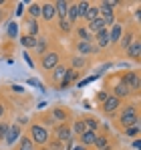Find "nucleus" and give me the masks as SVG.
Segmentation results:
<instances>
[{
  "label": "nucleus",
  "mask_w": 141,
  "mask_h": 150,
  "mask_svg": "<svg viewBox=\"0 0 141 150\" xmlns=\"http://www.w3.org/2000/svg\"><path fill=\"white\" fill-rule=\"evenodd\" d=\"M117 2H103L101 4V8H99V12H103V23L105 25H113V6H115Z\"/></svg>",
  "instance_id": "f257e3e1"
},
{
  "label": "nucleus",
  "mask_w": 141,
  "mask_h": 150,
  "mask_svg": "<svg viewBox=\"0 0 141 150\" xmlns=\"http://www.w3.org/2000/svg\"><path fill=\"white\" fill-rule=\"evenodd\" d=\"M30 134H32V140H34L36 144H45L47 138H48L47 130H45L43 126H32V128H30Z\"/></svg>",
  "instance_id": "f03ea898"
},
{
  "label": "nucleus",
  "mask_w": 141,
  "mask_h": 150,
  "mask_svg": "<svg viewBox=\"0 0 141 150\" xmlns=\"http://www.w3.org/2000/svg\"><path fill=\"white\" fill-rule=\"evenodd\" d=\"M18 138H20V128H18V126H8V132H6V136H4L6 144H14Z\"/></svg>",
  "instance_id": "7ed1b4c3"
},
{
  "label": "nucleus",
  "mask_w": 141,
  "mask_h": 150,
  "mask_svg": "<svg viewBox=\"0 0 141 150\" xmlns=\"http://www.w3.org/2000/svg\"><path fill=\"white\" fill-rule=\"evenodd\" d=\"M121 83H125L129 89H131V87H133V89H139V75L137 73H127L125 77H123Z\"/></svg>",
  "instance_id": "20e7f679"
},
{
  "label": "nucleus",
  "mask_w": 141,
  "mask_h": 150,
  "mask_svg": "<svg viewBox=\"0 0 141 150\" xmlns=\"http://www.w3.org/2000/svg\"><path fill=\"white\" fill-rule=\"evenodd\" d=\"M57 63H59V53H48L43 57V67L45 69H52Z\"/></svg>",
  "instance_id": "39448f33"
},
{
  "label": "nucleus",
  "mask_w": 141,
  "mask_h": 150,
  "mask_svg": "<svg viewBox=\"0 0 141 150\" xmlns=\"http://www.w3.org/2000/svg\"><path fill=\"white\" fill-rule=\"evenodd\" d=\"M137 122H139L137 114H127V112H123V116H121V124L125 126V128H131V126H135Z\"/></svg>",
  "instance_id": "423d86ee"
},
{
  "label": "nucleus",
  "mask_w": 141,
  "mask_h": 150,
  "mask_svg": "<svg viewBox=\"0 0 141 150\" xmlns=\"http://www.w3.org/2000/svg\"><path fill=\"white\" fill-rule=\"evenodd\" d=\"M103 108H105V112H115V110L119 108V100L115 98V96H113V98L109 96L107 100L103 101Z\"/></svg>",
  "instance_id": "0eeeda50"
},
{
  "label": "nucleus",
  "mask_w": 141,
  "mask_h": 150,
  "mask_svg": "<svg viewBox=\"0 0 141 150\" xmlns=\"http://www.w3.org/2000/svg\"><path fill=\"white\" fill-rule=\"evenodd\" d=\"M129 57H133L135 61L141 57V45H139V41H133V43L129 45Z\"/></svg>",
  "instance_id": "6e6552de"
},
{
  "label": "nucleus",
  "mask_w": 141,
  "mask_h": 150,
  "mask_svg": "<svg viewBox=\"0 0 141 150\" xmlns=\"http://www.w3.org/2000/svg\"><path fill=\"white\" fill-rule=\"evenodd\" d=\"M95 140H97V134L91 132V130H85V132L81 134V142H83V144H95Z\"/></svg>",
  "instance_id": "1a4fd4ad"
},
{
  "label": "nucleus",
  "mask_w": 141,
  "mask_h": 150,
  "mask_svg": "<svg viewBox=\"0 0 141 150\" xmlns=\"http://www.w3.org/2000/svg\"><path fill=\"white\" fill-rule=\"evenodd\" d=\"M40 14H43L47 21H50V18L54 16V4H43V6H40Z\"/></svg>",
  "instance_id": "9d476101"
},
{
  "label": "nucleus",
  "mask_w": 141,
  "mask_h": 150,
  "mask_svg": "<svg viewBox=\"0 0 141 150\" xmlns=\"http://www.w3.org/2000/svg\"><path fill=\"white\" fill-rule=\"evenodd\" d=\"M67 10H69V2L61 0V2H57V4H54V12H59V14H61V18H65V16H67Z\"/></svg>",
  "instance_id": "9b49d317"
},
{
  "label": "nucleus",
  "mask_w": 141,
  "mask_h": 150,
  "mask_svg": "<svg viewBox=\"0 0 141 150\" xmlns=\"http://www.w3.org/2000/svg\"><path fill=\"white\" fill-rule=\"evenodd\" d=\"M97 41H99V47H107L109 45V30L103 28L101 33H97Z\"/></svg>",
  "instance_id": "f8f14e48"
},
{
  "label": "nucleus",
  "mask_w": 141,
  "mask_h": 150,
  "mask_svg": "<svg viewBox=\"0 0 141 150\" xmlns=\"http://www.w3.org/2000/svg\"><path fill=\"white\" fill-rule=\"evenodd\" d=\"M95 144H97V148H99V150H111V144H109L107 136H97Z\"/></svg>",
  "instance_id": "ddd939ff"
},
{
  "label": "nucleus",
  "mask_w": 141,
  "mask_h": 150,
  "mask_svg": "<svg viewBox=\"0 0 141 150\" xmlns=\"http://www.w3.org/2000/svg\"><path fill=\"white\" fill-rule=\"evenodd\" d=\"M105 28V23H103V18H95L93 23H89V30L91 33H101Z\"/></svg>",
  "instance_id": "4468645a"
},
{
  "label": "nucleus",
  "mask_w": 141,
  "mask_h": 150,
  "mask_svg": "<svg viewBox=\"0 0 141 150\" xmlns=\"http://www.w3.org/2000/svg\"><path fill=\"white\" fill-rule=\"evenodd\" d=\"M85 18H87L89 23H93L95 18H99V8H97V6H89L87 12H85Z\"/></svg>",
  "instance_id": "2eb2a0df"
},
{
  "label": "nucleus",
  "mask_w": 141,
  "mask_h": 150,
  "mask_svg": "<svg viewBox=\"0 0 141 150\" xmlns=\"http://www.w3.org/2000/svg\"><path fill=\"white\" fill-rule=\"evenodd\" d=\"M119 37H121V25H113L111 33H109V41H111V43H113V41H119Z\"/></svg>",
  "instance_id": "dca6fc26"
},
{
  "label": "nucleus",
  "mask_w": 141,
  "mask_h": 150,
  "mask_svg": "<svg viewBox=\"0 0 141 150\" xmlns=\"http://www.w3.org/2000/svg\"><path fill=\"white\" fill-rule=\"evenodd\" d=\"M127 93H129V87H127V85H125V83H119L117 87H115V98H123V96H127Z\"/></svg>",
  "instance_id": "f3484780"
},
{
  "label": "nucleus",
  "mask_w": 141,
  "mask_h": 150,
  "mask_svg": "<svg viewBox=\"0 0 141 150\" xmlns=\"http://www.w3.org/2000/svg\"><path fill=\"white\" fill-rule=\"evenodd\" d=\"M67 16H69V23H75V21L79 18V10H77V4L69 6V10H67Z\"/></svg>",
  "instance_id": "a211bd4d"
},
{
  "label": "nucleus",
  "mask_w": 141,
  "mask_h": 150,
  "mask_svg": "<svg viewBox=\"0 0 141 150\" xmlns=\"http://www.w3.org/2000/svg\"><path fill=\"white\" fill-rule=\"evenodd\" d=\"M20 41H22V45L26 47V49H28V47H30V49H32V47H36V39H34V37H30V35H28V37H22Z\"/></svg>",
  "instance_id": "6ab92c4d"
},
{
  "label": "nucleus",
  "mask_w": 141,
  "mask_h": 150,
  "mask_svg": "<svg viewBox=\"0 0 141 150\" xmlns=\"http://www.w3.org/2000/svg\"><path fill=\"white\" fill-rule=\"evenodd\" d=\"M67 71H69V69H65V67H57V69H54V79H57V81H63V79L67 77Z\"/></svg>",
  "instance_id": "aec40b11"
},
{
  "label": "nucleus",
  "mask_w": 141,
  "mask_h": 150,
  "mask_svg": "<svg viewBox=\"0 0 141 150\" xmlns=\"http://www.w3.org/2000/svg\"><path fill=\"white\" fill-rule=\"evenodd\" d=\"M59 138H61V140H70V130L65 128V126L59 128Z\"/></svg>",
  "instance_id": "412c9836"
},
{
  "label": "nucleus",
  "mask_w": 141,
  "mask_h": 150,
  "mask_svg": "<svg viewBox=\"0 0 141 150\" xmlns=\"http://www.w3.org/2000/svg\"><path fill=\"white\" fill-rule=\"evenodd\" d=\"M87 8H89V2H79V4H77V10H79V18H81V16H85Z\"/></svg>",
  "instance_id": "4be33fe9"
},
{
  "label": "nucleus",
  "mask_w": 141,
  "mask_h": 150,
  "mask_svg": "<svg viewBox=\"0 0 141 150\" xmlns=\"http://www.w3.org/2000/svg\"><path fill=\"white\" fill-rule=\"evenodd\" d=\"M16 35H18V25H16V23H10V25H8V37L14 39Z\"/></svg>",
  "instance_id": "5701e85b"
},
{
  "label": "nucleus",
  "mask_w": 141,
  "mask_h": 150,
  "mask_svg": "<svg viewBox=\"0 0 141 150\" xmlns=\"http://www.w3.org/2000/svg\"><path fill=\"white\" fill-rule=\"evenodd\" d=\"M85 122H87V128H89L91 132H95V130L99 128V122H97V120H93V118H89V120H85ZM87 128H85V130H87Z\"/></svg>",
  "instance_id": "b1692460"
},
{
  "label": "nucleus",
  "mask_w": 141,
  "mask_h": 150,
  "mask_svg": "<svg viewBox=\"0 0 141 150\" xmlns=\"http://www.w3.org/2000/svg\"><path fill=\"white\" fill-rule=\"evenodd\" d=\"M36 30H38L36 21H28V33H30V37H34V35H36Z\"/></svg>",
  "instance_id": "393cba45"
},
{
  "label": "nucleus",
  "mask_w": 141,
  "mask_h": 150,
  "mask_svg": "<svg viewBox=\"0 0 141 150\" xmlns=\"http://www.w3.org/2000/svg\"><path fill=\"white\" fill-rule=\"evenodd\" d=\"M73 130H75V132H77V134L81 136V134L85 132V124H83V122H75V126H73Z\"/></svg>",
  "instance_id": "a878e982"
},
{
  "label": "nucleus",
  "mask_w": 141,
  "mask_h": 150,
  "mask_svg": "<svg viewBox=\"0 0 141 150\" xmlns=\"http://www.w3.org/2000/svg\"><path fill=\"white\" fill-rule=\"evenodd\" d=\"M36 51H38V53H45V51H47V41H38V39H36Z\"/></svg>",
  "instance_id": "bb28decb"
},
{
  "label": "nucleus",
  "mask_w": 141,
  "mask_h": 150,
  "mask_svg": "<svg viewBox=\"0 0 141 150\" xmlns=\"http://www.w3.org/2000/svg\"><path fill=\"white\" fill-rule=\"evenodd\" d=\"M20 150H32V142H30L28 138H24L22 144H20Z\"/></svg>",
  "instance_id": "cd10ccee"
},
{
  "label": "nucleus",
  "mask_w": 141,
  "mask_h": 150,
  "mask_svg": "<svg viewBox=\"0 0 141 150\" xmlns=\"http://www.w3.org/2000/svg\"><path fill=\"white\" fill-rule=\"evenodd\" d=\"M79 51H81V53H89V51H91V45L83 41V43H79Z\"/></svg>",
  "instance_id": "c85d7f7f"
},
{
  "label": "nucleus",
  "mask_w": 141,
  "mask_h": 150,
  "mask_svg": "<svg viewBox=\"0 0 141 150\" xmlns=\"http://www.w3.org/2000/svg\"><path fill=\"white\" fill-rule=\"evenodd\" d=\"M30 14L38 16V14H40V4H30Z\"/></svg>",
  "instance_id": "c756f323"
},
{
  "label": "nucleus",
  "mask_w": 141,
  "mask_h": 150,
  "mask_svg": "<svg viewBox=\"0 0 141 150\" xmlns=\"http://www.w3.org/2000/svg\"><path fill=\"white\" fill-rule=\"evenodd\" d=\"M131 43H133V37H131V35H125V37H123V47H125V49H129V45H131Z\"/></svg>",
  "instance_id": "7c9ffc66"
},
{
  "label": "nucleus",
  "mask_w": 141,
  "mask_h": 150,
  "mask_svg": "<svg viewBox=\"0 0 141 150\" xmlns=\"http://www.w3.org/2000/svg\"><path fill=\"white\" fill-rule=\"evenodd\" d=\"M28 85H32V87H36V89H40V91H45V89H43V85H40V81H38V79H28Z\"/></svg>",
  "instance_id": "2f4dec72"
},
{
  "label": "nucleus",
  "mask_w": 141,
  "mask_h": 150,
  "mask_svg": "<svg viewBox=\"0 0 141 150\" xmlns=\"http://www.w3.org/2000/svg\"><path fill=\"white\" fill-rule=\"evenodd\" d=\"M59 26H61L63 30H70V23L67 21V18H61V23H59Z\"/></svg>",
  "instance_id": "473e14b6"
},
{
  "label": "nucleus",
  "mask_w": 141,
  "mask_h": 150,
  "mask_svg": "<svg viewBox=\"0 0 141 150\" xmlns=\"http://www.w3.org/2000/svg\"><path fill=\"white\" fill-rule=\"evenodd\" d=\"M54 118H57V120H61V122H63V120H65V118H67V114H65V112H63V110H54Z\"/></svg>",
  "instance_id": "72a5a7b5"
},
{
  "label": "nucleus",
  "mask_w": 141,
  "mask_h": 150,
  "mask_svg": "<svg viewBox=\"0 0 141 150\" xmlns=\"http://www.w3.org/2000/svg\"><path fill=\"white\" fill-rule=\"evenodd\" d=\"M73 65H75V67H83V65H85V59H81V57H75V59H73Z\"/></svg>",
  "instance_id": "f704fd0d"
},
{
  "label": "nucleus",
  "mask_w": 141,
  "mask_h": 150,
  "mask_svg": "<svg viewBox=\"0 0 141 150\" xmlns=\"http://www.w3.org/2000/svg\"><path fill=\"white\" fill-rule=\"evenodd\" d=\"M6 132H8V126H6V124H0V138H4V136H6Z\"/></svg>",
  "instance_id": "c9c22d12"
},
{
  "label": "nucleus",
  "mask_w": 141,
  "mask_h": 150,
  "mask_svg": "<svg viewBox=\"0 0 141 150\" xmlns=\"http://www.w3.org/2000/svg\"><path fill=\"white\" fill-rule=\"evenodd\" d=\"M107 98H109V96H107V91H101V93L97 96V101H105Z\"/></svg>",
  "instance_id": "e433bc0d"
},
{
  "label": "nucleus",
  "mask_w": 141,
  "mask_h": 150,
  "mask_svg": "<svg viewBox=\"0 0 141 150\" xmlns=\"http://www.w3.org/2000/svg\"><path fill=\"white\" fill-rule=\"evenodd\" d=\"M79 35H81V37H83V39H85V43H87V41H89V33H87V30H85V28H81V30H79Z\"/></svg>",
  "instance_id": "4c0bfd02"
},
{
  "label": "nucleus",
  "mask_w": 141,
  "mask_h": 150,
  "mask_svg": "<svg viewBox=\"0 0 141 150\" xmlns=\"http://www.w3.org/2000/svg\"><path fill=\"white\" fill-rule=\"evenodd\" d=\"M127 134H129V136H135V134H137V126H131V128H127Z\"/></svg>",
  "instance_id": "58836bf2"
},
{
  "label": "nucleus",
  "mask_w": 141,
  "mask_h": 150,
  "mask_svg": "<svg viewBox=\"0 0 141 150\" xmlns=\"http://www.w3.org/2000/svg\"><path fill=\"white\" fill-rule=\"evenodd\" d=\"M24 61H26V63H28V65H30V67H34V63H32V59H30V57H28V53H24Z\"/></svg>",
  "instance_id": "ea45409f"
},
{
  "label": "nucleus",
  "mask_w": 141,
  "mask_h": 150,
  "mask_svg": "<svg viewBox=\"0 0 141 150\" xmlns=\"http://www.w3.org/2000/svg\"><path fill=\"white\" fill-rule=\"evenodd\" d=\"M12 89H14L16 93H22V91H24V89H22V85H12Z\"/></svg>",
  "instance_id": "a19ab883"
},
{
  "label": "nucleus",
  "mask_w": 141,
  "mask_h": 150,
  "mask_svg": "<svg viewBox=\"0 0 141 150\" xmlns=\"http://www.w3.org/2000/svg\"><path fill=\"white\" fill-rule=\"evenodd\" d=\"M73 150H85V146H75Z\"/></svg>",
  "instance_id": "79ce46f5"
},
{
  "label": "nucleus",
  "mask_w": 141,
  "mask_h": 150,
  "mask_svg": "<svg viewBox=\"0 0 141 150\" xmlns=\"http://www.w3.org/2000/svg\"><path fill=\"white\" fill-rule=\"evenodd\" d=\"M2 114H4V110H2V105H0V118H2Z\"/></svg>",
  "instance_id": "37998d69"
},
{
  "label": "nucleus",
  "mask_w": 141,
  "mask_h": 150,
  "mask_svg": "<svg viewBox=\"0 0 141 150\" xmlns=\"http://www.w3.org/2000/svg\"><path fill=\"white\" fill-rule=\"evenodd\" d=\"M0 18H2V14H0Z\"/></svg>",
  "instance_id": "c03bdc74"
}]
</instances>
